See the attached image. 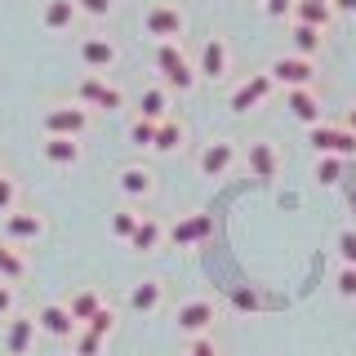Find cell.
<instances>
[{"label":"cell","mask_w":356,"mask_h":356,"mask_svg":"<svg viewBox=\"0 0 356 356\" xmlns=\"http://www.w3.org/2000/svg\"><path fill=\"white\" fill-rule=\"evenodd\" d=\"M156 72H161L165 89H178V94L196 89V81H200L196 63L187 58L183 49H178V40H165V44H156Z\"/></svg>","instance_id":"cell-1"},{"label":"cell","mask_w":356,"mask_h":356,"mask_svg":"<svg viewBox=\"0 0 356 356\" xmlns=\"http://www.w3.org/2000/svg\"><path fill=\"white\" fill-rule=\"evenodd\" d=\"M76 103L98 107V111H120L125 107V94H120L116 85H107L98 72H85L81 81H76Z\"/></svg>","instance_id":"cell-2"},{"label":"cell","mask_w":356,"mask_h":356,"mask_svg":"<svg viewBox=\"0 0 356 356\" xmlns=\"http://www.w3.org/2000/svg\"><path fill=\"white\" fill-rule=\"evenodd\" d=\"M307 143L321 156H343V161H352V156H356V134L348 125H325V120H321V125L307 129Z\"/></svg>","instance_id":"cell-3"},{"label":"cell","mask_w":356,"mask_h":356,"mask_svg":"<svg viewBox=\"0 0 356 356\" xmlns=\"http://www.w3.org/2000/svg\"><path fill=\"white\" fill-rule=\"evenodd\" d=\"M183 27H187V18H183V9L178 5H152L147 14H143V31H147L152 40H178L183 36Z\"/></svg>","instance_id":"cell-4"},{"label":"cell","mask_w":356,"mask_h":356,"mask_svg":"<svg viewBox=\"0 0 356 356\" xmlns=\"http://www.w3.org/2000/svg\"><path fill=\"white\" fill-rule=\"evenodd\" d=\"M89 129V107L85 103H63L44 111V134H63V138H81Z\"/></svg>","instance_id":"cell-5"},{"label":"cell","mask_w":356,"mask_h":356,"mask_svg":"<svg viewBox=\"0 0 356 356\" xmlns=\"http://www.w3.org/2000/svg\"><path fill=\"white\" fill-rule=\"evenodd\" d=\"M267 72L285 89H312V81H316V67H312V58H303V54H285V58H276Z\"/></svg>","instance_id":"cell-6"},{"label":"cell","mask_w":356,"mask_h":356,"mask_svg":"<svg viewBox=\"0 0 356 356\" xmlns=\"http://www.w3.org/2000/svg\"><path fill=\"white\" fill-rule=\"evenodd\" d=\"M196 165H200V174H205V178H222L232 165H236V143H232V138L205 143V147H200V156H196Z\"/></svg>","instance_id":"cell-7"},{"label":"cell","mask_w":356,"mask_h":356,"mask_svg":"<svg viewBox=\"0 0 356 356\" xmlns=\"http://www.w3.org/2000/svg\"><path fill=\"white\" fill-rule=\"evenodd\" d=\"M272 85H276V81H272V72H254L250 81H241L236 89H232L227 107H232V111H250V107H259L263 98L272 94Z\"/></svg>","instance_id":"cell-8"},{"label":"cell","mask_w":356,"mask_h":356,"mask_svg":"<svg viewBox=\"0 0 356 356\" xmlns=\"http://www.w3.org/2000/svg\"><path fill=\"white\" fill-rule=\"evenodd\" d=\"M36 321H40L44 334H54V339H76V334H81V321L72 316V307H67V303H44L36 312Z\"/></svg>","instance_id":"cell-9"},{"label":"cell","mask_w":356,"mask_h":356,"mask_svg":"<svg viewBox=\"0 0 356 356\" xmlns=\"http://www.w3.org/2000/svg\"><path fill=\"white\" fill-rule=\"evenodd\" d=\"M227 67H232V49H227V40H205L200 44V58H196V72L205 76V81H222L227 76Z\"/></svg>","instance_id":"cell-10"},{"label":"cell","mask_w":356,"mask_h":356,"mask_svg":"<svg viewBox=\"0 0 356 356\" xmlns=\"http://www.w3.org/2000/svg\"><path fill=\"white\" fill-rule=\"evenodd\" d=\"M44 236V218L40 214H27V209H14V214H5V241H40Z\"/></svg>","instance_id":"cell-11"},{"label":"cell","mask_w":356,"mask_h":356,"mask_svg":"<svg viewBox=\"0 0 356 356\" xmlns=\"http://www.w3.org/2000/svg\"><path fill=\"white\" fill-rule=\"evenodd\" d=\"M178 330L183 334H205L209 325H214V303L209 298H192V303H183L178 307Z\"/></svg>","instance_id":"cell-12"},{"label":"cell","mask_w":356,"mask_h":356,"mask_svg":"<svg viewBox=\"0 0 356 356\" xmlns=\"http://www.w3.org/2000/svg\"><path fill=\"white\" fill-rule=\"evenodd\" d=\"M36 316H9L5 325V352L9 356H27L31 352V339H36Z\"/></svg>","instance_id":"cell-13"},{"label":"cell","mask_w":356,"mask_h":356,"mask_svg":"<svg viewBox=\"0 0 356 356\" xmlns=\"http://www.w3.org/2000/svg\"><path fill=\"white\" fill-rule=\"evenodd\" d=\"M209 232H214V218H209V214H187L183 222L170 227V241L178 245V250H187V245H200Z\"/></svg>","instance_id":"cell-14"},{"label":"cell","mask_w":356,"mask_h":356,"mask_svg":"<svg viewBox=\"0 0 356 356\" xmlns=\"http://www.w3.org/2000/svg\"><path fill=\"white\" fill-rule=\"evenodd\" d=\"M81 63L89 67V72H107V67L116 63V44H111L107 36H85L81 40Z\"/></svg>","instance_id":"cell-15"},{"label":"cell","mask_w":356,"mask_h":356,"mask_svg":"<svg viewBox=\"0 0 356 356\" xmlns=\"http://www.w3.org/2000/svg\"><path fill=\"white\" fill-rule=\"evenodd\" d=\"M285 107H289V116L294 120H303V125H321V98L312 94V89H289L285 94Z\"/></svg>","instance_id":"cell-16"},{"label":"cell","mask_w":356,"mask_h":356,"mask_svg":"<svg viewBox=\"0 0 356 356\" xmlns=\"http://www.w3.org/2000/svg\"><path fill=\"white\" fill-rule=\"evenodd\" d=\"M40 152H44V161H49V165H76V161H81V143L63 138V134H44Z\"/></svg>","instance_id":"cell-17"},{"label":"cell","mask_w":356,"mask_h":356,"mask_svg":"<svg viewBox=\"0 0 356 356\" xmlns=\"http://www.w3.org/2000/svg\"><path fill=\"white\" fill-rule=\"evenodd\" d=\"M330 18H334V0H298L294 5V22H307V27L325 31Z\"/></svg>","instance_id":"cell-18"},{"label":"cell","mask_w":356,"mask_h":356,"mask_svg":"<svg viewBox=\"0 0 356 356\" xmlns=\"http://www.w3.org/2000/svg\"><path fill=\"white\" fill-rule=\"evenodd\" d=\"M281 170V156H276L272 143H250V174L254 178H276Z\"/></svg>","instance_id":"cell-19"},{"label":"cell","mask_w":356,"mask_h":356,"mask_svg":"<svg viewBox=\"0 0 356 356\" xmlns=\"http://www.w3.org/2000/svg\"><path fill=\"white\" fill-rule=\"evenodd\" d=\"M22 276H27V259H22V250L14 241H0V281L18 285Z\"/></svg>","instance_id":"cell-20"},{"label":"cell","mask_w":356,"mask_h":356,"mask_svg":"<svg viewBox=\"0 0 356 356\" xmlns=\"http://www.w3.org/2000/svg\"><path fill=\"white\" fill-rule=\"evenodd\" d=\"M76 14H81V9H76V0H49V5H44V14H40V22L49 31H67L76 22Z\"/></svg>","instance_id":"cell-21"},{"label":"cell","mask_w":356,"mask_h":356,"mask_svg":"<svg viewBox=\"0 0 356 356\" xmlns=\"http://www.w3.org/2000/svg\"><path fill=\"white\" fill-rule=\"evenodd\" d=\"M152 187H156L152 170H143V165H125L120 170V192L125 196H152Z\"/></svg>","instance_id":"cell-22"},{"label":"cell","mask_w":356,"mask_h":356,"mask_svg":"<svg viewBox=\"0 0 356 356\" xmlns=\"http://www.w3.org/2000/svg\"><path fill=\"white\" fill-rule=\"evenodd\" d=\"M161 241H165V227H161L156 218H143V222H138V232L129 236V250L152 254V250H161Z\"/></svg>","instance_id":"cell-23"},{"label":"cell","mask_w":356,"mask_h":356,"mask_svg":"<svg viewBox=\"0 0 356 356\" xmlns=\"http://www.w3.org/2000/svg\"><path fill=\"white\" fill-rule=\"evenodd\" d=\"M289 44H294V54H303V58H316L321 54V27L294 22V27H289Z\"/></svg>","instance_id":"cell-24"},{"label":"cell","mask_w":356,"mask_h":356,"mask_svg":"<svg viewBox=\"0 0 356 356\" xmlns=\"http://www.w3.org/2000/svg\"><path fill=\"white\" fill-rule=\"evenodd\" d=\"M165 107H170V94H165V85L143 89V98H138V116H147V120H170V116H165Z\"/></svg>","instance_id":"cell-25"},{"label":"cell","mask_w":356,"mask_h":356,"mask_svg":"<svg viewBox=\"0 0 356 356\" xmlns=\"http://www.w3.org/2000/svg\"><path fill=\"white\" fill-rule=\"evenodd\" d=\"M161 298H165L161 281H143V285L129 289V307L134 312H156V307H161Z\"/></svg>","instance_id":"cell-26"},{"label":"cell","mask_w":356,"mask_h":356,"mask_svg":"<svg viewBox=\"0 0 356 356\" xmlns=\"http://www.w3.org/2000/svg\"><path fill=\"white\" fill-rule=\"evenodd\" d=\"M67 307H72V316H76V321H89L98 307H103V298H98L94 289H81V294H72V303H67Z\"/></svg>","instance_id":"cell-27"},{"label":"cell","mask_w":356,"mask_h":356,"mask_svg":"<svg viewBox=\"0 0 356 356\" xmlns=\"http://www.w3.org/2000/svg\"><path fill=\"white\" fill-rule=\"evenodd\" d=\"M156 129H161V120H147V116H138L129 125V138H134V147H156Z\"/></svg>","instance_id":"cell-28"},{"label":"cell","mask_w":356,"mask_h":356,"mask_svg":"<svg viewBox=\"0 0 356 356\" xmlns=\"http://www.w3.org/2000/svg\"><path fill=\"white\" fill-rule=\"evenodd\" d=\"M178 143H183V125H178V120H161V129H156V152H178Z\"/></svg>","instance_id":"cell-29"},{"label":"cell","mask_w":356,"mask_h":356,"mask_svg":"<svg viewBox=\"0 0 356 356\" xmlns=\"http://www.w3.org/2000/svg\"><path fill=\"white\" fill-rule=\"evenodd\" d=\"M138 214H134V209H111V232H116V236L120 241H129L134 236V232H138Z\"/></svg>","instance_id":"cell-30"},{"label":"cell","mask_w":356,"mask_h":356,"mask_svg":"<svg viewBox=\"0 0 356 356\" xmlns=\"http://www.w3.org/2000/svg\"><path fill=\"white\" fill-rule=\"evenodd\" d=\"M316 178L325 187H334L343 178V156H321V161H316Z\"/></svg>","instance_id":"cell-31"},{"label":"cell","mask_w":356,"mask_h":356,"mask_svg":"<svg viewBox=\"0 0 356 356\" xmlns=\"http://www.w3.org/2000/svg\"><path fill=\"white\" fill-rule=\"evenodd\" d=\"M103 334H94V330H81V334H76V356H98V352H103Z\"/></svg>","instance_id":"cell-32"},{"label":"cell","mask_w":356,"mask_h":356,"mask_svg":"<svg viewBox=\"0 0 356 356\" xmlns=\"http://www.w3.org/2000/svg\"><path fill=\"white\" fill-rule=\"evenodd\" d=\"M14 209H18V183L0 174V214H14Z\"/></svg>","instance_id":"cell-33"},{"label":"cell","mask_w":356,"mask_h":356,"mask_svg":"<svg viewBox=\"0 0 356 356\" xmlns=\"http://www.w3.org/2000/svg\"><path fill=\"white\" fill-rule=\"evenodd\" d=\"M111 325H116V316H111V307H98V312H94V316H89V321H85V330H94V334H103V339H107V334H111Z\"/></svg>","instance_id":"cell-34"},{"label":"cell","mask_w":356,"mask_h":356,"mask_svg":"<svg viewBox=\"0 0 356 356\" xmlns=\"http://www.w3.org/2000/svg\"><path fill=\"white\" fill-rule=\"evenodd\" d=\"M76 9L89 14V18H107L111 9H116V0H76Z\"/></svg>","instance_id":"cell-35"},{"label":"cell","mask_w":356,"mask_h":356,"mask_svg":"<svg viewBox=\"0 0 356 356\" xmlns=\"http://www.w3.org/2000/svg\"><path fill=\"white\" fill-rule=\"evenodd\" d=\"M339 259H343V267H356V232L352 227L339 236Z\"/></svg>","instance_id":"cell-36"},{"label":"cell","mask_w":356,"mask_h":356,"mask_svg":"<svg viewBox=\"0 0 356 356\" xmlns=\"http://www.w3.org/2000/svg\"><path fill=\"white\" fill-rule=\"evenodd\" d=\"M9 316H14V285L0 281V321H9Z\"/></svg>","instance_id":"cell-37"},{"label":"cell","mask_w":356,"mask_h":356,"mask_svg":"<svg viewBox=\"0 0 356 356\" xmlns=\"http://www.w3.org/2000/svg\"><path fill=\"white\" fill-rule=\"evenodd\" d=\"M339 294L356 298V267H343V272H339Z\"/></svg>","instance_id":"cell-38"},{"label":"cell","mask_w":356,"mask_h":356,"mask_svg":"<svg viewBox=\"0 0 356 356\" xmlns=\"http://www.w3.org/2000/svg\"><path fill=\"white\" fill-rule=\"evenodd\" d=\"M187 356H218V348H214L209 334H196V343H192V352H187Z\"/></svg>","instance_id":"cell-39"},{"label":"cell","mask_w":356,"mask_h":356,"mask_svg":"<svg viewBox=\"0 0 356 356\" xmlns=\"http://www.w3.org/2000/svg\"><path fill=\"white\" fill-rule=\"evenodd\" d=\"M294 5H298V0H267V14H272V18H285Z\"/></svg>","instance_id":"cell-40"},{"label":"cell","mask_w":356,"mask_h":356,"mask_svg":"<svg viewBox=\"0 0 356 356\" xmlns=\"http://www.w3.org/2000/svg\"><path fill=\"white\" fill-rule=\"evenodd\" d=\"M236 307H259V294H250V289H236Z\"/></svg>","instance_id":"cell-41"},{"label":"cell","mask_w":356,"mask_h":356,"mask_svg":"<svg viewBox=\"0 0 356 356\" xmlns=\"http://www.w3.org/2000/svg\"><path fill=\"white\" fill-rule=\"evenodd\" d=\"M334 14H356V0H334Z\"/></svg>","instance_id":"cell-42"},{"label":"cell","mask_w":356,"mask_h":356,"mask_svg":"<svg viewBox=\"0 0 356 356\" xmlns=\"http://www.w3.org/2000/svg\"><path fill=\"white\" fill-rule=\"evenodd\" d=\"M343 125H348V129H352V134H356V107H352V111H348V120H343Z\"/></svg>","instance_id":"cell-43"},{"label":"cell","mask_w":356,"mask_h":356,"mask_svg":"<svg viewBox=\"0 0 356 356\" xmlns=\"http://www.w3.org/2000/svg\"><path fill=\"white\" fill-rule=\"evenodd\" d=\"M348 200H352V209H356V187H352V196H348Z\"/></svg>","instance_id":"cell-44"},{"label":"cell","mask_w":356,"mask_h":356,"mask_svg":"<svg viewBox=\"0 0 356 356\" xmlns=\"http://www.w3.org/2000/svg\"><path fill=\"white\" fill-rule=\"evenodd\" d=\"M263 5H267V0H263Z\"/></svg>","instance_id":"cell-45"}]
</instances>
